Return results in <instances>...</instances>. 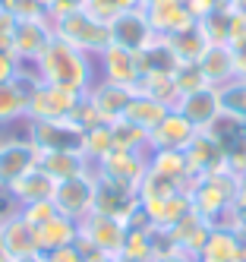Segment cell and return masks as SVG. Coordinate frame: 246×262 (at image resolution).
Wrapping results in <instances>:
<instances>
[{"mask_svg":"<svg viewBox=\"0 0 246 262\" xmlns=\"http://www.w3.org/2000/svg\"><path fill=\"white\" fill-rule=\"evenodd\" d=\"M231 10H240V13H246V0H231Z\"/></svg>","mask_w":246,"mask_h":262,"instance_id":"681fc988","label":"cell"},{"mask_svg":"<svg viewBox=\"0 0 246 262\" xmlns=\"http://www.w3.org/2000/svg\"><path fill=\"white\" fill-rule=\"evenodd\" d=\"M16 26H19V19H16V16H13L4 4H0V48H4V51H13Z\"/></svg>","mask_w":246,"mask_h":262,"instance_id":"f35d334b","label":"cell"},{"mask_svg":"<svg viewBox=\"0 0 246 262\" xmlns=\"http://www.w3.org/2000/svg\"><path fill=\"white\" fill-rule=\"evenodd\" d=\"M139 205V190L132 186H123V183H114V180H104V177H95V202H92V212H101V215H110V218H120L126 221L129 212Z\"/></svg>","mask_w":246,"mask_h":262,"instance_id":"7c38bea8","label":"cell"},{"mask_svg":"<svg viewBox=\"0 0 246 262\" xmlns=\"http://www.w3.org/2000/svg\"><path fill=\"white\" fill-rule=\"evenodd\" d=\"M180 67L174 48H170L164 38H155L145 51H139V70L142 76H174Z\"/></svg>","mask_w":246,"mask_h":262,"instance_id":"4316f807","label":"cell"},{"mask_svg":"<svg viewBox=\"0 0 246 262\" xmlns=\"http://www.w3.org/2000/svg\"><path fill=\"white\" fill-rule=\"evenodd\" d=\"M199 129L189 123L183 114H177L174 107L167 111V117L148 133V155L151 152H164V148H174V152H186V145L196 139Z\"/></svg>","mask_w":246,"mask_h":262,"instance_id":"5bb4252c","label":"cell"},{"mask_svg":"<svg viewBox=\"0 0 246 262\" xmlns=\"http://www.w3.org/2000/svg\"><path fill=\"white\" fill-rule=\"evenodd\" d=\"M38 161H41V152L35 148V142L29 136L0 139V190L13 186L23 174L38 167Z\"/></svg>","mask_w":246,"mask_h":262,"instance_id":"ba28073f","label":"cell"},{"mask_svg":"<svg viewBox=\"0 0 246 262\" xmlns=\"http://www.w3.org/2000/svg\"><path fill=\"white\" fill-rule=\"evenodd\" d=\"M199 70H202V76L208 85H224V82H231L237 73H234V51L231 45H208L205 54L199 57Z\"/></svg>","mask_w":246,"mask_h":262,"instance_id":"cb8c5ba5","label":"cell"},{"mask_svg":"<svg viewBox=\"0 0 246 262\" xmlns=\"http://www.w3.org/2000/svg\"><path fill=\"white\" fill-rule=\"evenodd\" d=\"M177 114H183L189 123H193L199 133L202 129H212V123L221 117V104H218V89L205 85L199 92H189V95H180V101L174 104Z\"/></svg>","mask_w":246,"mask_h":262,"instance_id":"2e32d148","label":"cell"},{"mask_svg":"<svg viewBox=\"0 0 246 262\" xmlns=\"http://www.w3.org/2000/svg\"><path fill=\"white\" fill-rule=\"evenodd\" d=\"M44 262H85V250L79 247V240H76V243H70V247L44 253Z\"/></svg>","mask_w":246,"mask_h":262,"instance_id":"ab89813d","label":"cell"},{"mask_svg":"<svg viewBox=\"0 0 246 262\" xmlns=\"http://www.w3.org/2000/svg\"><path fill=\"white\" fill-rule=\"evenodd\" d=\"M110 133H114V148L117 152H136V155H148V133L139 129L136 123L129 120H114L110 123Z\"/></svg>","mask_w":246,"mask_h":262,"instance_id":"1f68e13d","label":"cell"},{"mask_svg":"<svg viewBox=\"0 0 246 262\" xmlns=\"http://www.w3.org/2000/svg\"><path fill=\"white\" fill-rule=\"evenodd\" d=\"M10 262H44V256L35 253V256H23V259H10Z\"/></svg>","mask_w":246,"mask_h":262,"instance_id":"c3c4849f","label":"cell"},{"mask_svg":"<svg viewBox=\"0 0 246 262\" xmlns=\"http://www.w3.org/2000/svg\"><path fill=\"white\" fill-rule=\"evenodd\" d=\"M32 67H35L38 79L44 85L73 92V95H79V98H85L95 89V82H98V63H95V57H88L79 48L66 45L63 38H57V35L48 41V48L38 54V60Z\"/></svg>","mask_w":246,"mask_h":262,"instance_id":"6da1fadb","label":"cell"},{"mask_svg":"<svg viewBox=\"0 0 246 262\" xmlns=\"http://www.w3.org/2000/svg\"><path fill=\"white\" fill-rule=\"evenodd\" d=\"M0 4H4L19 23L23 19H48L51 16V10L41 4V0H0Z\"/></svg>","mask_w":246,"mask_h":262,"instance_id":"8d00e7d4","label":"cell"},{"mask_svg":"<svg viewBox=\"0 0 246 262\" xmlns=\"http://www.w3.org/2000/svg\"><path fill=\"white\" fill-rule=\"evenodd\" d=\"M0 129H4V126H0ZM0 139H4V136H0Z\"/></svg>","mask_w":246,"mask_h":262,"instance_id":"f5cc1de1","label":"cell"},{"mask_svg":"<svg viewBox=\"0 0 246 262\" xmlns=\"http://www.w3.org/2000/svg\"><path fill=\"white\" fill-rule=\"evenodd\" d=\"M0 237H4L7 259H23V256H35V253H38L35 228H29L19 212L0 218Z\"/></svg>","mask_w":246,"mask_h":262,"instance_id":"ffe728a7","label":"cell"},{"mask_svg":"<svg viewBox=\"0 0 246 262\" xmlns=\"http://www.w3.org/2000/svg\"><path fill=\"white\" fill-rule=\"evenodd\" d=\"M148 171H155V174H161V177H167V180L180 183L183 190H189V183L196 180L193 167H189V161H186V152H174V148L151 152V155H148Z\"/></svg>","mask_w":246,"mask_h":262,"instance_id":"484cf974","label":"cell"},{"mask_svg":"<svg viewBox=\"0 0 246 262\" xmlns=\"http://www.w3.org/2000/svg\"><path fill=\"white\" fill-rule=\"evenodd\" d=\"M136 7H142V0H85L82 10H88L101 23H110L120 10H136Z\"/></svg>","mask_w":246,"mask_h":262,"instance_id":"e575fe53","label":"cell"},{"mask_svg":"<svg viewBox=\"0 0 246 262\" xmlns=\"http://www.w3.org/2000/svg\"><path fill=\"white\" fill-rule=\"evenodd\" d=\"M231 51H234V73H237V79H246V45H237Z\"/></svg>","mask_w":246,"mask_h":262,"instance_id":"ee69618b","label":"cell"},{"mask_svg":"<svg viewBox=\"0 0 246 262\" xmlns=\"http://www.w3.org/2000/svg\"><path fill=\"white\" fill-rule=\"evenodd\" d=\"M0 262H10L7 259V250H4V237H0Z\"/></svg>","mask_w":246,"mask_h":262,"instance_id":"f907efd6","label":"cell"},{"mask_svg":"<svg viewBox=\"0 0 246 262\" xmlns=\"http://www.w3.org/2000/svg\"><path fill=\"white\" fill-rule=\"evenodd\" d=\"M95 177H104V180H114V183H123V186H132L139 190V183L148 171V155H136V152H114L107 158H101L98 164H92Z\"/></svg>","mask_w":246,"mask_h":262,"instance_id":"8fae6325","label":"cell"},{"mask_svg":"<svg viewBox=\"0 0 246 262\" xmlns=\"http://www.w3.org/2000/svg\"><path fill=\"white\" fill-rule=\"evenodd\" d=\"M151 262H199V259H196V256H186V253H180V250H170V253L155 256Z\"/></svg>","mask_w":246,"mask_h":262,"instance_id":"f6af8a7d","label":"cell"},{"mask_svg":"<svg viewBox=\"0 0 246 262\" xmlns=\"http://www.w3.org/2000/svg\"><path fill=\"white\" fill-rule=\"evenodd\" d=\"M26 136L38 152H82L85 155V126L79 120H26Z\"/></svg>","mask_w":246,"mask_h":262,"instance_id":"277c9868","label":"cell"},{"mask_svg":"<svg viewBox=\"0 0 246 262\" xmlns=\"http://www.w3.org/2000/svg\"><path fill=\"white\" fill-rule=\"evenodd\" d=\"M107 26H110V41L120 45V48H126V51H132V54L145 51L151 41L158 38L155 29L148 26V16H145L142 7H136V10H120Z\"/></svg>","mask_w":246,"mask_h":262,"instance_id":"9c48e42d","label":"cell"},{"mask_svg":"<svg viewBox=\"0 0 246 262\" xmlns=\"http://www.w3.org/2000/svg\"><path fill=\"white\" fill-rule=\"evenodd\" d=\"M167 234H170V240H174V247H177L180 253L199 259V253H202V247H205L208 234H212V221H205L202 215L189 212V215H186L183 221H177Z\"/></svg>","mask_w":246,"mask_h":262,"instance_id":"7402d4cb","label":"cell"},{"mask_svg":"<svg viewBox=\"0 0 246 262\" xmlns=\"http://www.w3.org/2000/svg\"><path fill=\"white\" fill-rule=\"evenodd\" d=\"M174 85H177L180 95H189V92L205 89L208 82H205V76H202L199 63H180V67H177V73H174Z\"/></svg>","mask_w":246,"mask_h":262,"instance_id":"d590c367","label":"cell"},{"mask_svg":"<svg viewBox=\"0 0 246 262\" xmlns=\"http://www.w3.org/2000/svg\"><path fill=\"white\" fill-rule=\"evenodd\" d=\"M186 161H189V167H193L196 177L227 171V164H224V161H227V158H224V148L218 145V139L208 133V129L196 133V139L186 145Z\"/></svg>","mask_w":246,"mask_h":262,"instance_id":"ac0fdd59","label":"cell"},{"mask_svg":"<svg viewBox=\"0 0 246 262\" xmlns=\"http://www.w3.org/2000/svg\"><path fill=\"white\" fill-rule=\"evenodd\" d=\"M51 29L57 38H63L66 45L79 48L82 54H88V57H98V54H104L114 41H110V26L95 19V16L88 10H66V13H57L51 16Z\"/></svg>","mask_w":246,"mask_h":262,"instance_id":"7a4b0ae2","label":"cell"},{"mask_svg":"<svg viewBox=\"0 0 246 262\" xmlns=\"http://www.w3.org/2000/svg\"><path fill=\"white\" fill-rule=\"evenodd\" d=\"M79 7H85V0H57V4L51 7V16L66 13V10H79Z\"/></svg>","mask_w":246,"mask_h":262,"instance_id":"bcb514c9","label":"cell"},{"mask_svg":"<svg viewBox=\"0 0 246 262\" xmlns=\"http://www.w3.org/2000/svg\"><path fill=\"white\" fill-rule=\"evenodd\" d=\"M114 152V133H110V123H95L85 129V158L92 164H98L101 158H107Z\"/></svg>","mask_w":246,"mask_h":262,"instance_id":"d6a6232c","label":"cell"},{"mask_svg":"<svg viewBox=\"0 0 246 262\" xmlns=\"http://www.w3.org/2000/svg\"><path fill=\"white\" fill-rule=\"evenodd\" d=\"M142 10H145L148 26L155 29L158 38L177 35V32H183V29H189L196 23L189 7H186V0H145Z\"/></svg>","mask_w":246,"mask_h":262,"instance_id":"4fadbf2b","label":"cell"},{"mask_svg":"<svg viewBox=\"0 0 246 262\" xmlns=\"http://www.w3.org/2000/svg\"><path fill=\"white\" fill-rule=\"evenodd\" d=\"M177 190H183L180 183L167 180V177H161V174H155V171H145V177H142V183H139V202H142V205L161 202V199H167V196H174Z\"/></svg>","mask_w":246,"mask_h":262,"instance_id":"836d02e7","label":"cell"},{"mask_svg":"<svg viewBox=\"0 0 246 262\" xmlns=\"http://www.w3.org/2000/svg\"><path fill=\"white\" fill-rule=\"evenodd\" d=\"M51 38H54L51 16H48V19H23V23L16 26L13 54L19 57V63H35V60H38V54L48 48Z\"/></svg>","mask_w":246,"mask_h":262,"instance_id":"e0dca14e","label":"cell"},{"mask_svg":"<svg viewBox=\"0 0 246 262\" xmlns=\"http://www.w3.org/2000/svg\"><path fill=\"white\" fill-rule=\"evenodd\" d=\"M189 199H193V212L202 215L205 221H212V228H224L231 221L234 212V174L231 171H218V174H205L189 183Z\"/></svg>","mask_w":246,"mask_h":262,"instance_id":"3957f363","label":"cell"},{"mask_svg":"<svg viewBox=\"0 0 246 262\" xmlns=\"http://www.w3.org/2000/svg\"><path fill=\"white\" fill-rule=\"evenodd\" d=\"M142 4H145V0H142Z\"/></svg>","mask_w":246,"mask_h":262,"instance_id":"db71d44e","label":"cell"},{"mask_svg":"<svg viewBox=\"0 0 246 262\" xmlns=\"http://www.w3.org/2000/svg\"><path fill=\"white\" fill-rule=\"evenodd\" d=\"M218 104H221V117H231L246 123V79H231L218 85Z\"/></svg>","mask_w":246,"mask_h":262,"instance_id":"4dcf8cb0","label":"cell"},{"mask_svg":"<svg viewBox=\"0 0 246 262\" xmlns=\"http://www.w3.org/2000/svg\"><path fill=\"white\" fill-rule=\"evenodd\" d=\"M41 4H44V7H48V10H51V7H54V4H57V0H41Z\"/></svg>","mask_w":246,"mask_h":262,"instance_id":"816d5d0a","label":"cell"},{"mask_svg":"<svg viewBox=\"0 0 246 262\" xmlns=\"http://www.w3.org/2000/svg\"><path fill=\"white\" fill-rule=\"evenodd\" d=\"M243 262H246V259H243Z\"/></svg>","mask_w":246,"mask_h":262,"instance_id":"11a10c76","label":"cell"},{"mask_svg":"<svg viewBox=\"0 0 246 262\" xmlns=\"http://www.w3.org/2000/svg\"><path fill=\"white\" fill-rule=\"evenodd\" d=\"M54 186H57V180L38 164L29 174L19 177L13 186H7V193H10V199L19 205V209H23V205H32V202H48L54 196Z\"/></svg>","mask_w":246,"mask_h":262,"instance_id":"d6986e66","label":"cell"},{"mask_svg":"<svg viewBox=\"0 0 246 262\" xmlns=\"http://www.w3.org/2000/svg\"><path fill=\"white\" fill-rule=\"evenodd\" d=\"M167 111H170L167 104H161L155 98L142 95V92H136L132 101H129V107H126V114H123V120H129V123H136L139 129H145V133H151V129L167 117Z\"/></svg>","mask_w":246,"mask_h":262,"instance_id":"f546056e","label":"cell"},{"mask_svg":"<svg viewBox=\"0 0 246 262\" xmlns=\"http://www.w3.org/2000/svg\"><path fill=\"white\" fill-rule=\"evenodd\" d=\"M54 209L73 218V221H82L88 212H92V202H95V171H85V174H76L70 180H60L54 186Z\"/></svg>","mask_w":246,"mask_h":262,"instance_id":"8992f818","label":"cell"},{"mask_svg":"<svg viewBox=\"0 0 246 262\" xmlns=\"http://www.w3.org/2000/svg\"><path fill=\"white\" fill-rule=\"evenodd\" d=\"M243 253H246V240L231 231V228H212L205 247L199 253V262H243Z\"/></svg>","mask_w":246,"mask_h":262,"instance_id":"44dd1931","label":"cell"},{"mask_svg":"<svg viewBox=\"0 0 246 262\" xmlns=\"http://www.w3.org/2000/svg\"><path fill=\"white\" fill-rule=\"evenodd\" d=\"M98 63V79L104 82H114V85H126L136 92L139 79H142V70H139V54H132L120 45H110L104 54L95 57Z\"/></svg>","mask_w":246,"mask_h":262,"instance_id":"30bf717a","label":"cell"},{"mask_svg":"<svg viewBox=\"0 0 246 262\" xmlns=\"http://www.w3.org/2000/svg\"><path fill=\"white\" fill-rule=\"evenodd\" d=\"M35 240H38V253H51V250H60V247H70V243L79 240V221H73L66 215L57 212L48 224L35 231Z\"/></svg>","mask_w":246,"mask_h":262,"instance_id":"603a6c76","label":"cell"},{"mask_svg":"<svg viewBox=\"0 0 246 262\" xmlns=\"http://www.w3.org/2000/svg\"><path fill=\"white\" fill-rule=\"evenodd\" d=\"M132 95H136V92L126 89V85H114V82L98 79V82H95V89L85 95V101H88L92 114L98 117V120L114 123V120H120V117L126 114V107H129Z\"/></svg>","mask_w":246,"mask_h":262,"instance_id":"9a60e30c","label":"cell"},{"mask_svg":"<svg viewBox=\"0 0 246 262\" xmlns=\"http://www.w3.org/2000/svg\"><path fill=\"white\" fill-rule=\"evenodd\" d=\"M44 167V171L60 183V180H70L76 174H85L92 171V161L82 155V152H41V161H38Z\"/></svg>","mask_w":246,"mask_h":262,"instance_id":"83f0119b","label":"cell"},{"mask_svg":"<svg viewBox=\"0 0 246 262\" xmlns=\"http://www.w3.org/2000/svg\"><path fill=\"white\" fill-rule=\"evenodd\" d=\"M227 45H231V48L246 45V13H240V10H231V32H227Z\"/></svg>","mask_w":246,"mask_h":262,"instance_id":"60d3db41","label":"cell"},{"mask_svg":"<svg viewBox=\"0 0 246 262\" xmlns=\"http://www.w3.org/2000/svg\"><path fill=\"white\" fill-rule=\"evenodd\" d=\"M142 209L148 212V218H151L155 228L170 231L177 221H183L189 212H193V199H189V190H177L174 196H167L161 202H148V205H142Z\"/></svg>","mask_w":246,"mask_h":262,"instance_id":"d4e9b609","label":"cell"},{"mask_svg":"<svg viewBox=\"0 0 246 262\" xmlns=\"http://www.w3.org/2000/svg\"><path fill=\"white\" fill-rule=\"evenodd\" d=\"M79 104H82V98L73 95V92L38 82V89L29 98V107H26V120H70V117L76 120Z\"/></svg>","mask_w":246,"mask_h":262,"instance_id":"52a82bcc","label":"cell"},{"mask_svg":"<svg viewBox=\"0 0 246 262\" xmlns=\"http://www.w3.org/2000/svg\"><path fill=\"white\" fill-rule=\"evenodd\" d=\"M85 262H123L120 256H114V253H88Z\"/></svg>","mask_w":246,"mask_h":262,"instance_id":"7dc6e473","label":"cell"},{"mask_svg":"<svg viewBox=\"0 0 246 262\" xmlns=\"http://www.w3.org/2000/svg\"><path fill=\"white\" fill-rule=\"evenodd\" d=\"M234 205L237 209H246V171H240L234 177Z\"/></svg>","mask_w":246,"mask_h":262,"instance_id":"7bdbcfd3","label":"cell"},{"mask_svg":"<svg viewBox=\"0 0 246 262\" xmlns=\"http://www.w3.org/2000/svg\"><path fill=\"white\" fill-rule=\"evenodd\" d=\"M19 67H23V63H19L16 54L0 48V85H7V82L16 76V73H19Z\"/></svg>","mask_w":246,"mask_h":262,"instance_id":"b9f144b4","label":"cell"},{"mask_svg":"<svg viewBox=\"0 0 246 262\" xmlns=\"http://www.w3.org/2000/svg\"><path fill=\"white\" fill-rule=\"evenodd\" d=\"M164 41L174 48V54H177L180 63H199V57L205 54V48L212 45L199 23H193L189 29H183V32H177V35H167Z\"/></svg>","mask_w":246,"mask_h":262,"instance_id":"f1b7e54d","label":"cell"},{"mask_svg":"<svg viewBox=\"0 0 246 262\" xmlns=\"http://www.w3.org/2000/svg\"><path fill=\"white\" fill-rule=\"evenodd\" d=\"M19 215H23V221L29 224V228H41V224H48L54 215H57V209H54V202L48 199V202H32V205H23L19 209Z\"/></svg>","mask_w":246,"mask_h":262,"instance_id":"74e56055","label":"cell"},{"mask_svg":"<svg viewBox=\"0 0 246 262\" xmlns=\"http://www.w3.org/2000/svg\"><path fill=\"white\" fill-rule=\"evenodd\" d=\"M123 237H126V224L120 218H110L101 212H88L79 221V247L88 253H114L120 256L123 250Z\"/></svg>","mask_w":246,"mask_h":262,"instance_id":"5b68a950","label":"cell"}]
</instances>
